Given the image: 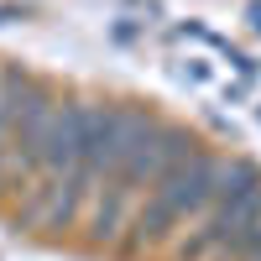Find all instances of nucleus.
<instances>
[{
    "instance_id": "obj_1",
    "label": "nucleus",
    "mask_w": 261,
    "mask_h": 261,
    "mask_svg": "<svg viewBox=\"0 0 261 261\" xmlns=\"http://www.w3.org/2000/svg\"><path fill=\"white\" fill-rule=\"evenodd\" d=\"M220 162L225 157H214V151H193V157H183L157 188H151V199L130 214V246H151V241H162L172 225L199 220V214L209 209V199H214Z\"/></svg>"
},
{
    "instance_id": "obj_2",
    "label": "nucleus",
    "mask_w": 261,
    "mask_h": 261,
    "mask_svg": "<svg viewBox=\"0 0 261 261\" xmlns=\"http://www.w3.org/2000/svg\"><path fill=\"white\" fill-rule=\"evenodd\" d=\"M261 225V183H251L246 193L235 199H214L204 214H199V230L183 241V256L188 261H204V256H241L246 235Z\"/></svg>"
}]
</instances>
